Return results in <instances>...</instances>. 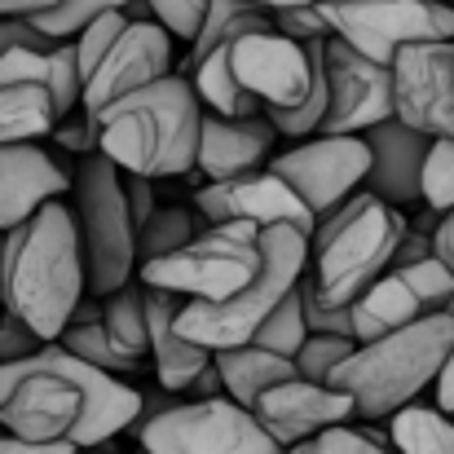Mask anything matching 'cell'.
I'll list each match as a JSON object with an SVG mask.
<instances>
[{"label":"cell","mask_w":454,"mask_h":454,"mask_svg":"<svg viewBox=\"0 0 454 454\" xmlns=\"http://www.w3.org/2000/svg\"><path fill=\"white\" fill-rule=\"evenodd\" d=\"M146 415V393L106 375L62 344L31 362H0V428L22 442H71L98 450Z\"/></svg>","instance_id":"obj_1"},{"label":"cell","mask_w":454,"mask_h":454,"mask_svg":"<svg viewBox=\"0 0 454 454\" xmlns=\"http://www.w3.org/2000/svg\"><path fill=\"white\" fill-rule=\"evenodd\" d=\"M84 296H89V261H84L75 207L58 199L9 234L4 313L22 317L49 344H58Z\"/></svg>","instance_id":"obj_2"},{"label":"cell","mask_w":454,"mask_h":454,"mask_svg":"<svg viewBox=\"0 0 454 454\" xmlns=\"http://www.w3.org/2000/svg\"><path fill=\"white\" fill-rule=\"evenodd\" d=\"M207 106L185 75H163L159 84L124 98L102 120V146L120 172L133 176H185L199 168Z\"/></svg>","instance_id":"obj_3"},{"label":"cell","mask_w":454,"mask_h":454,"mask_svg":"<svg viewBox=\"0 0 454 454\" xmlns=\"http://www.w3.org/2000/svg\"><path fill=\"white\" fill-rule=\"evenodd\" d=\"M454 353V317L428 313L384 340L357 344V353L335 371L331 388L348 393L362 424H384L406 406H419V393L437 388Z\"/></svg>","instance_id":"obj_4"},{"label":"cell","mask_w":454,"mask_h":454,"mask_svg":"<svg viewBox=\"0 0 454 454\" xmlns=\"http://www.w3.org/2000/svg\"><path fill=\"white\" fill-rule=\"evenodd\" d=\"M406 230H411V221L393 203L375 199L371 190H357L348 203H340L331 216H322L309 239L313 287L331 304L348 309L366 287H375L384 274H393Z\"/></svg>","instance_id":"obj_5"},{"label":"cell","mask_w":454,"mask_h":454,"mask_svg":"<svg viewBox=\"0 0 454 454\" xmlns=\"http://www.w3.org/2000/svg\"><path fill=\"white\" fill-rule=\"evenodd\" d=\"M309 234L292 230V225H274L261 234V274L225 304H207V301H185L176 326L185 340L225 353V348H243L256 340V331L270 322V313L287 301L296 287L304 283L309 270Z\"/></svg>","instance_id":"obj_6"},{"label":"cell","mask_w":454,"mask_h":454,"mask_svg":"<svg viewBox=\"0 0 454 454\" xmlns=\"http://www.w3.org/2000/svg\"><path fill=\"white\" fill-rule=\"evenodd\" d=\"M75 225L89 261V296L106 301L137 278V221L124 194V172L106 154H84L75 172Z\"/></svg>","instance_id":"obj_7"},{"label":"cell","mask_w":454,"mask_h":454,"mask_svg":"<svg viewBox=\"0 0 454 454\" xmlns=\"http://www.w3.org/2000/svg\"><path fill=\"white\" fill-rule=\"evenodd\" d=\"M261 225L252 221H225V225H207L190 247L151 261L137 270V278L146 287L172 292L181 301H207L225 304L234 301L256 274H261Z\"/></svg>","instance_id":"obj_8"},{"label":"cell","mask_w":454,"mask_h":454,"mask_svg":"<svg viewBox=\"0 0 454 454\" xmlns=\"http://www.w3.org/2000/svg\"><path fill=\"white\" fill-rule=\"evenodd\" d=\"M326 22L331 35L380 67H393L411 44L454 40L450 0H340L326 9Z\"/></svg>","instance_id":"obj_9"},{"label":"cell","mask_w":454,"mask_h":454,"mask_svg":"<svg viewBox=\"0 0 454 454\" xmlns=\"http://www.w3.org/2000/svg\"><path fill=\"white\" fill-rule=\"evenodd\" d=\"M137 442L146 454H287L247 406L230 397L181 402L137 424Z\"/></svg>","instance_id":"obj_10"},{"label":"cell","mask_w":454,"mask_h":454,"mask_svg":"<svg viewBox=\"0 0 454 454\" xmlns=\"http://www.w3.org/2000/svg\"><path fill=\"white\" fill-rule=\"evenodd\" d=\"M270 168L309 203V212L322 221L340 203H348L357 190H366L371 176V146L366 137H309L296 142L292 151L274 154Z\"/></svg>","instance_id":"obj_11"},{"label":"cell","mask_w":454,"mask_h":454,"mask_svg":"<svg viewBox=\"0 0 454 454\" xmlns=\"http://www.w3.org/2000/svg\"><path fill=\"white\" fill-rule=\"evenodd\" d=\"M326 84H331V111L322 124L326 137H366L371 129L397 120L393 67L362 58L340 35L326 40Z\"/></svg>","instance_id":"obj_12"},{"label":"cell","mask_w":454,"mask_h":454,"mask_svg":"<svg viewBox=\"0 0 454 454\" xmlns=\"http://www.w3.org/2000/svg\"><path fill=\"white\" fill-rule=\"evenodd\" d=\"M163 75H172V35H168L154 18H133L129 31L115 40V49L102 58V67L89 75L80 111L102 129V120H106L124 98H133V93L159 84Z\"/></svg>","instance_id":"obj_13"},{"label":"cell","mask_w":454,"mask_h":454,"mask_svg":"<svg viewBox=\"0 0 454 454\" xmlns=\"http://www.w3.org/2000/svg\"><path fill=\"white\" fill-rule=\"evenodd\" d=\"M397 120L433 142H454V40L411 44L393 62Z\"/></svg>","instance_id":"obj_14"},{"label":"cell","mask_w":454,"mask_h":454,"mask_svg":"<svg viewBox=\"0 0 454 454\" xmlns=\"http://www.w3.org/2000/svg\"><path fill=\"white\" fill-rule=\"evenodd\" d=\"M194 207H199V216L207 225H225V221H252L261 230L292 225V230H301L309 239L317 230V216L309 212V203L274 168H261V172L239 176V181H207L194 194Z\"/></svg>","instance_id":"obj_15"},{"label":"cell","mask_w":454,"mask_h":454,"mask_svg":"<svg viewBox=\"0 0 454 454\" xmlns=\"http://www.w3.org/2000/svg\"><path fill=\"white\" fill-rule=\"evenodd\" d=\"M252 415L261 419V428H265L283 450H292V446H301V442L322 437L326 428H340V424L357 419V406H353L348 393H340V388H331V384H313V380L292 375V380H283L278 388H270V393L252 406Z\"/></svg>","instance_id":"obj_16"},{"label":"cell","mask_w":454,"mask_h":454,"mask_svg":"<svg viewBox=\"0 0 454 454\" xmlns=\"http://www.w3.org/2000/svg\"><path fill=\"white\" fill-rule=\"evenodd\" d=\"M67 190H75V176H67V168L40 142L0 146V230L4 234L27 225L40 207L58 203Z\"/></svg>","instance_id":"obj_17"},{"label":"cell","mask_w":454,"mask_h":454,"mask_svg":"<svg viewBox=\"0 0 454 454\" xmlns=\"http://www.w3.org/2000/svg\"><path fill=\"white\" fill-rule=\"evenodd\" d=\"M366 146H371V176H366V190L393 207H406L415 199H424V163L433 151V137H424L419 129L402 124V120H388L380 129L366 133Z\"/></svg>","instance_id":"obj_18"},{"label":"cell","mask_w":454,"mask_h":454,"mask_svg":"<svg viewBox=\"0 0 454 454\" xmlns=\"http://www.w3.org/2000/svg\"><path fill=\"white\" fill-rule=\"evenodd\" d=\"M278 142V129L265 115L252 120H225L212 115L203 120V142H199V172L207 181H239L265 168L270 146Z\"/></svg>","instance_id":"obj_19"},{"label":"cell","mask_w":454,"mask_h":454,"mask_svg":"<svg viewBox=\"0 0 454 454\" xmlns=\"http://www.w3.org/2000/svg\"><path fill=\"white\" fill-rule=\"evenodd\" d=\"M146 292H151L146 313H151L154 380H159V388H163V393L185 397V393H190V384H194V380L212 366V357H216V353L181 335V326H176V317H181V309H185V301H181V296L159 292V287H146Z\"/></svg>","instance_id":"obj_20"},{"label":"cell","mask_w":454,"mask_h":454,"mask_svg":"<svg viewBox=\"0 0 454 454\" xmlns=\"http://www.w3.org/2000/svg\"><path fill=\"white\" fill-rule=\"evenodd\" d=\"M348 313H353V335H357V344H371V340H384V335H393V331H402V326L428 317L433 309L406 283V274L393 270V274H384L375 287H366L357 301L348 304Z\"/></svg>","instance_id":"obj_21"},{"label":"cell","mask_w":454,"mask_h":454,"mask_svg":"<svg viewBox=\"0 0 454 454\" xmlns=\"http://www.w3.org/2000/svg\"><path fill=\"white\" fill-rule=\"evenodd\" d=\"M216 371L225 380V397L252 411L270 388H278L283 380L296 375V362L292 357H278V353H270L261 344H243V348L216 353Z\"/></svg>","instance_id":"obj_22"},{"label":"cell","mask_w":454,"mask_h":454,"mask_svg":"<svg viewBox=\"0 0 454 454\" xmlns=\"http://www.w3.org/2000/svg\"><path fill=\"white\" fill-rule=\"evenodd\" d=\"M58 344H62L67 353H75L80 362L106 371V375H133V371H142V362L129 357V353L111 340L106 317H102V301H98V296H84V304L75 309V317L67 322V331H62Z\"/></svg>","instance_id":"obj_23"},{"label":"cell","mask_w":454,"mask_h":454,"mask_svg":"<svg viewBox=\"0 0 454 454\" xmlns=\"http://www.w3.org/2000/svg\"><path fill=\"white\" fill-rule=\"evenodd\" d=\"M58 106L44 84H9L0 89V146L44 142L58 129Z\"/></svg>","instance_id":"obj_24"},{"label":"cell","mask_w":454,"mask_h":454,"mask_svg":"<svg viewBox=\"0 0 454 454\" xmlns=\"http://www.w3.org/2000/svg\"><path fill=\"white\" fill-rule=\"evenodd\" d=\"M146 301H151V292H146L142 278H133L129 287H120L115 296L102 301V317H106L111 340L137 362L151 357V313H146Z\"/></svg>","instance_id":"obj_25"},{"label":"cell","mask_w":454,"mask_h":454,"mask_svg":"<svg viewBox=\"0 0 454 454\" xmlns=\"http://www.w3.org/2000/svg\"><path fill=\"white\" fill-rule=\"evenodd\" d=\"M397 454H454V415L437 406H406L388 419Z\"/></svg>","instance_id":"obj_26"},{"label":"cell","mask_w":454,"mask_h":454,"mask_svg":"<svg viewBox=\"0 0 454 454\" xmlns=\"http://www.w3.org/2000/svg\"><path fill=\"white\" fill-rule=\"evenodd\" d=\"M199 234H203V230H199V216H190L185 207H159L151 216V225H142V234H137V261H142V265L163 261V256L190 247ZM142 265H137V270H142Z\"/></svg>","instance_id":"obj_27"},{"label":"cell","mask_w":454,"mask_h":454,"mask_svg":"<svg viewBox=\"0 0 454 454\" xmlns=\"http://www.w3.org/2000/svg\"><path fill=\"white\" fill-rule=\"evenodd\" d=\"M142 0H62V4H53L49 13H40V18H31L53 44H67V40H75L84 27H93L98 18H106V13H129V9H137Z\"/></svg>","instance_id":"obj_28"},{"label":"cell","mask_w":454,"mask_h":454,"mask_svg":"<svg viewBox=\"0 0 454 454\" xmlns=\"http://www.w3.org/2000/svg\"><path fill=\"white\" fill-rule=\"evenodd\" d=\"M304 340H309V322H304V296H301V287H296L287 301L270 313V322L256 331L252 344H261V348H270V353L296 362V353L304 348Z\"/></svg>","instance_id":"obj_29"},{"label":"cell","mask_w":454,"mask_h":454,"mask_svg":"<svg viewBox=\"0 0 454 454\" xmlns=\"http://www.w3.org/2000/svg\"><path fill=\"white\" fill-rule=\"evenodd\" d=\"M287 454H397V450H393V433H380L375 424H366V428L340 424V428H326L313 442L292 446Z\"/></svg>","instance_id":"obj_30"},{"label":"cell","mask_w":454,"mask_h":454,"mask_svg":"<svg viewBox=\"0 0 454 454\" xmlns=\"http://www.w3.org/2000/svg\"><path fill=\"white\" fill-rule=\"evenodd\" d=\"M49 93H53V106H58V120H71L84 102V71H80V53H75V40L58 44L49 53Z\"/></svg>","instance_id":"obj_31"},{"label":"cell","mask_w":454,"mask_h":454,"mask_svg":"<svg viewBox=\"0 0 454 454\" xmlns=\"http://www.w3.org/2000/svg\"><path fill=\"white\" fill-rule=\"evenodd\" d=\"M357 353L353 340H335V335H309L304 348L296 353V375L301 380H313V384H331L335 371Z\"/></svg>","instance_id":"obj_32"},{"label":"cell","mask_w":454,"mask_h":454,"mask_svg":"<svg viewBox=\"0 0 454 454\" xmlns=\"http://www.w3.org/2000/svg\"><path fill=\"white\" fill-rule=\"evenodd\" d=\"M433 216L454 212V142H433L428 163H424V199Z\"/></svg>","instance_id":"obj_33"},{"label":"cell","mask_w":454,"mask_h":454,"mask_svg":"<svg viewBox=\"0 0 454 454\" xmlns=\"http://www.w3.org/2000/svg\"><path fill=\"white\" fill-rule=\"evenodd\" d=\"M129 13H106V18H98L93 27H84L80 35H75V53H80V71H84V84H89V75L102 67V58L115 49V40L129 31Z\"/></svg>","instance_id":"obj_34"},{"label":"cell","mask_w":454,"mask_h":454,"mask_svg":"<svg viewBox=\"0 0 454 454\" xmlns=\"http://www.w3.org/2000/svg\"><path fill=\"white\" fill-rule=\"evenodd\" d=\"M301 296H304V322H309V335H335V340H353L357 344V335H353V313L344 309V304H331L317 287H313V278H304L301 283Z\"/></svg>","instance_id":"obj_35"},{"label":"cell","mask_w":454,"mask_h":454,"mask_svg":"<svg viewBox=\"0 0 454 454\" xmlns=\"http://www.w3.org/2000/svg\"><path fill=\"white\" fill-rule=\"evenodd\" d=\"M146 9H151V18L172 35V40H199V31H203V18H207V9H212V0H146Z\"/></svg>","instance_id":"obj_36"},{"label":"cell","mask_w":454,"mask_h":454,"mask_svg":"<svg viewBox=\"0 0 454 454\" xmlns=\"http://www.w3.org/2000/svg\"><path fill=\"white\" fill-rule=\"evenodd\" d=\"M274 27L287 40H296V44H322V40H331V22H326V9L322 4L283 9V13H274Z\"/></svg>","instance_id":"obj_37"},{"label":"cell","mask_w":454,"mask_h":454,"mask_svg":"<svg viewBox=\"0 0 454 454\" xmlns=\"http://www.w3.org/2000/svg\"><path fill=\"white\" fill-rule=\"evenodd\" d=\"M49 348V340L13 313H0V362H31Z\"/></svg>","instance_id":"obj_38"},{"label":"cell","mask_w":454,"mask_h":454,"mask_svg":"<svg viewBox=\"0 0 454 454\" xmlns=\"http://www.w3.org/2000/svg\"><path fill=\"white\" fill-rule=\"evenodd\" d=\"M9 84H44L49 89V53L35 49H13L0 58V89Z\"/></svg>","instance_id":"obj_39"},{"label":"cell","mask_w":454,"mask_h":454,"mask_svg":"<svg viewBox=\"0 0 454 454\" xmlns=\"http://www.w3.org/2000/svg\"><path fill=\"white\" fill-rule=\"evenodd\" d=\"M13 49H35V53H53L58 44L31 22V18H0V58Z\"/></svg>","instance_id":"obj_40"},{"label":"cell","mask_w":454,"mask_h":454,"mask_svg":"<svg viewBox=\"0 0 454 454\" xmlns=\"http://www.w3.org/2000/svg\"><path fill=\"white\" fill-rule=\"evenodd\" d=\"M433 256H437V234H433V230L411 225V230H406V239H402V247H397L393 270H406V265H419V261H433Z\"/></svg>","instance_id":"obj_41"},{"label":"cell","mask_w":454,"mask_h":454,"mask_svg":"<svg viewBox=\"0 0 454 454\" xmlns=\"http://www.w3.org/2000/svg\"><path fill=\"white\" fill-rule=\"evenodd\" d=\"M124 194H129V207H133V221H137V230H142V225H151V216L159 212L151 176H133V172H124Z\"/></svg>","instance_id":"obj_42"},{"label":"cell","mask_w":454,"mask_h":454,"mask_svg":"<svg viewBox=\"0 0 454 454\" xmlns=\"http://www.w3.org/2000/svg\"><path fill=\"white\" fill-rule=\"evenodd\" d=\"M0 454H75L71 442H22V437H9V433H0Z\"/></svg>","instance_id":"obj_43"},{"label":"cell","mask_w":454,"mask_h":454,"mask_svg":"<svg viewBox=\"0 0 454 454\" xmlns=\"http://www.w3.org/2000/svg\"><path fill=\"white\" fill-rule=\"evenodd\" d=\"M62 0H0V18H40Z\"/></svg>","instance_id":"obj_44"},{"label":"cell","mask_w":454,"mask_h":454,"mask_svg":"<svg viewBox=\"0 0 454 454\" xmlns=\"http://www.w3.org/2000/svg\"><path fill=\"white\" fill-rule=\"evenodd\" d=\"M454 317V301H450V309H446ZM437 411H446V415H454V353H450V362H446V371H442V380H437Z\"/></svg>","instance_id":"obj_45"},{"label":"cell","mask_w":454,"mask_h":454,"mask_svg":"<svg viewBox=\"0 0 454 454\" xmlns=\"http://www.w3.org/2000/svg\"><path fill=\"white\" fill-rule=\"evenodd\" d=\"M437 256L454 270V212L442 216V225H437Z\"/></svg>","instance_id":"obj_46"},{"label":"cell","mask_w":454,"mask_h":454,"mask_svg":"<svg viewBox=\"0 0 454 454\" xmlns=\"http://www.w3.org/2000/svg\"><path fill=\"white\" fill-rule=\"evenodd\" d=\"M243 4H252V9H261V13H283V9H296V4H317V0H243Z\"/></svg>","instance_id":"obj_47"},{"label":"cell","mask_w":454,"mask_h":454,"mask_svg":"<svg viewBox=\"0 0 454 454\" xmlns=\"http://www.w3.org/2000/svg\"><path fill=\"white\" fill-rule=\"evenodd\" d=\"M4 252H9V234L0 230V313H4Z\"/></svg>","instance_id":"obj_48"},{"label":"cell","mask_w":454,"mask_h":454,"mask_svg":"<svg viewBox=\"0 0 454 454\" xmlns=\"http://www.w3.org/2000/svg\"><path fill=\"white\" fill-rule=\"evenodd\" d=\"M75 454H111V450H102V446H98V450H75Z\"/></svg>","instance_id":"obj_49"},{"label":"cell","mask_w":454,"mask_h":454,"mask_svg":"<svg viewBox=\"0 0 454 454\" xmlns=\"http://www.w3.org/2000/svg\"><path fill=\"white\" fill-rule=\"evenodd\" d=\"M317 4H322V9H331V4H340V0H317Z\"/></svg>","instance_id":"obj_50"}]
</instances>
